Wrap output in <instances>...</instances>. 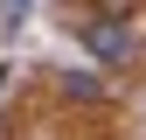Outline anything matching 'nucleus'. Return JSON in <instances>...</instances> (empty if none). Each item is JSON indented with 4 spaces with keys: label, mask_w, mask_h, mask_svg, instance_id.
<instances>
[{
    "label": "nucleus",
    "mask_w": 146,
    "mask_h": 140,
    "mask_svg": "<svg viewBox=\"0 0 146 140\" xmlns=\"http://www.w3.org/2000/svg\"><path fill=\"white\" fill-rule=\"evenodd\" d=\"M84 49H90V56H98V63H125V56H132V21H84Z\"/></svg>",
    "instance_id": "obj_1"
},
{
    "label": "nucleus",
    "mask_w": 146,
    "mask_h": 140,
    "mask_svg": "<svg viewBox=\"0 0 146 140\" xmlns=\"http://www.w3.org/2000/svg\"><path fill=\"white\" fill-rule=\"evenodd\" d=\"M63 91H70V98H98V77H77V70H70V77H63Z\"/></svg>",
    "instance_id": "obj_2"
}]
</instances>
